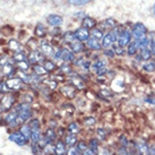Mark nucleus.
Returning a JSON list of instances; mask_svg holds the SVG:
<instances>
[{
    "label": "nucleus",
    "mask_w": 155,
    "mask_h": 155,
    "mask_svg": "<svg viewBox=\"0 0 155 155\" xmlns=\"http://www.w3.org/2000/svg\"><path fill=\"white\" fill-rule=\"evenodd\" d=\"M15 111L17 112V126L18 125H22L24 124L25 121L28 120V118L31 117L32 114V112H31V107L28 103H21L18 104L16 109H15Z\"/></svg>",
    "instance_id": "obj_1"
},
{
    "label": "nucleus",
    "mask_w": 155,
    "mask_h": 155,
    "mask_svg": "<svg viewBox=\"0 0 155 155\" xmlns=\"http://www.w3.org/2000/svg\"><path fill=\"white\" fill-rule=\"evenodd\" d=\"M116 33L118 35V45H120V47L125 48V47H128V44L133 41L131 39V32L129 30H127V28H117Z\"/></svg>",
    "instance_id": "obj_2"
},
{
    "label": "nucleus",
    "mask_w": 155,
    "mask_h": 155,
    "mask_svg": "<svg viewBox=\"0 0 155 155\" xmlns=\"http://www.w3.org/2000/svg\"><path fill=\"white\" fill-rule=\"evenodd\" d=\"M53 58L56 60H62L65 62H69V61H74L75 56H74V52L68 50V49H58L53 53Z\"/></svg>",
    "instance_id": "obj_3"
},
{
    "label": "nucleus",
    "mask_w": 155,
    "mask_h": 155,
    "mask_svg": "<svg viewBox=\"0 0 155 155\" xmlns=\"http://www.w3.org/2000/svg\"><path fill=\"white\" fill-rule=\"evenodd\" d=\"M130 32H131V39H133V41H137V40H140V39H143V38L147 36L146 27H145L144 24H142V23L135 24L133 27V30L130 31Z\"/></svg>",
    "instance_id": "obj_4"
},
{
    "label": "nucleus",
    "mask_w": 155,
    "mask_h": 155,
    "mask_svg": "<svg viewBox=\"0 0 155 155\" xmlns=\"http://www.w3.org/2000/svg\"><path fill=\"white\" fill-rule=\"evenodd\" d=\"M31 140L33 143H39L41 139V129L38 119H33L31 122Z\"/></svg>",
    "instance_id": "obj_5"
},
{
    "label": "nucleus",
    "mask_w": 155,
    "mask_h": 155,
    "mask_svg": "<svg viewBox=\"0 0 155 155\" xmlns=\"http://www.w3.org/2000/svg\"><path fill=\"white\" fill-rule=\"evenodd\" d=\"M118 41V35H117L116 31H111L109 32L108 34H105L102 39V47L105 48V49H109V48L113 45Z\"/></svg>",
    "instance_id": "obj_6"
},
{
    "label": "nucleus",
    "mask_w": 155,
    "mask_h": 155,
    "mask_svg": "<svg viewBox=\"0 0 155 155\" xmlns=\"http://www.w3.org/2000/svg\"><path fill=\"white\" fill-rule=\"evenodd\" d=\"M75 36H76V39L78 41L85 42V41H87L91 38V33L90 31H88V28L82 26V27H79V28H77V30L75 31Z\"/></svg>",
    "instance_id": "obj_7"
},
{
    "label": "nucleus",
    "mask_w": 155,
    "mask_h": 155,
    "mask_svg": "<svg viewBox=\"0 0 155 155\" xmlns=\"http://www.w3.org/2000/svg\"><path fill=\"white\" fill-rule=\"evenodd\" d=\"M9 139L12 142L16 143L19 146H24L26 143H27V139L23 136V134L21 131H14V133H12L9 135Z\"/></svg>",
    "instance_id": "obj_8"
},
{
    "label": "nucleus",
    "mask_w": 155,
    "mask_h": 155,
    "mask_svg": "<svg viewBox=\"0 0 155 155\" xmlns=\"http://www.w3.org/2000/svg\"><path fill=\"white\" fill-rule=\"evenodd\" d=\"M6 84L10 91H18L22 88L23 79L21 77L17 78H10L8 81H6Z\"/></svg>",
    "instance_id": "obj_9"
},
{
    "label": "nucleus",
    "mask_w": 155,
    "mask_h": 155,
    "mask_svg": "<svg viewBox=\"0 0 155 155\" xmlns=\"http://www.w3.org/2000/svg\"><path fill=\"white\" fill-rule=\"evenodd\" d=\"M14 103H15V97L10 94H6L4 97L1 99V101H0V105H1V108L4 109V110L12 109Z\"/></svg>",
    "instance_id": "obj_10"
},
{
    "label": "nucleus",
    "mask_w": 155,
    "mask_h": 155,
    "mask_svg": "<svg viewBox=\"0 0 155 155\" xmlns=\"http://www.w3.org/2000/svg\"><path fill=\"white\" fill-rule=\"evenodd\" d=\"M56 136H57V134L52 127L48 128V129L45 130V134H44V136H43V146L53 143V140L56 139Z\"/></svg>",
    "instance_id": "obj_11"
},
{
    "label": "nucleus",
    "mask_w": 155,
    "mask_h": 155,
    "mask_svg": "<svg viewBox=\"0 0 155 155\" xmlns=\"http://www.w3.org/2000/svg\"><path fill=\"white\" fill-rule=\"evenodd\" d=\"M43 61H44L43 53L39 52L38 50L32 51L28 54V62H31V64H40V62H43Z\"/></svg>",
    "instance_id": "obj_12"
},
{
    "label": "nucleus",
    "mask_w": 155,
    "mask_h": 155,
    "mask_svg": "<svg viewBox=\"0 0 155 155\" xmlns=\"http://www.w3.org/2000/svg\"><path fill=\"white\" fill-rule=\"evenodd\" d=\"M40 48H41V51L43 53L44 56H53V48L50 43H49V41L48 40H42V42L40 43Z\"/></svg>",
    "instance_id": "obj_13"
},
{
    "label": "nucleus",
    "mask_w": 155,
    "mask_h": 155,
    "mask_svg": "<svg viewBox=\"0 0 155 155\" xmlns=\"http://www.w3.org/2000/svg\"><path fill=\"white\" fill-rule=\"evenodd\" d=\"M60 91L61 93L68 99H74L75 95H76V87L73 86V85H65V86L61 87Z\"/></svg>",
    "instance_id": "obj_14"
},
{
    "label": "nucleus",
    "mask_w": 155,
    "mask_h": 155,
    "mask_svg": "<svg viewBox=\"0 0 155 155\" xmlns=\"http://www.w3.org/2000/svg\"><path fill=\"white\" fill-rule=\"evenodd\" d=\"M47 22L49 25L51 26H60L64 22V19L61 16L59 15H56V14H52V15H49L47 18Z\"/></svg>",
    "instance_id": "obj_15"
},
{
    "label": "nucleus",
    "mask_w": 155,
    "mask_h": 155,
    "mask_svg": "<svg viewBox=\"0 0 155 155\" xmlns=\"http://www.w3.org/2000/svg\"><path fill=\"white\" fill-rule=\"evenodd\" d=\"M86 42H87V47L90 48V49H92V50H95V51L101 50V48H102V45H101V43H100V40L95 39V38H93V36H91Z\"/></svg>",
    "instance_id": "obj_16"
},
{
    "label": "nucleus",
    "mask_w": 155,
    "mask_h": 155,
    "mask_svg": "<svg viewBox=\"0 0 155 155\" xmlns=\"http://www.w3.org/2000/svg\"><path fill=\"white\" fill-rule=\"evenodd\" d=\"M66 154V143L64 140H58L54 145V155Z\"/></svg>",
    "instance_id": "obj_17"
},
{
    "label": "nucleus",
    "mask_w": 155,
    "mask_h": 155,
    "mask_svg": "<svg viewBox=\"0 0 155 155\" xmlns=\"http://www.w3.org/2000/svg\"><path fill=\"white\" fill-rule=\"evenodd\" d=\"M5 120H6V122H7L9 126H12V127L17 126V122H16V120H17V112L15 111V110H14V111H12L9 114H7V116H6Z\"/></svg>",
    "instance_id": "obj_18"
},
{
    "label": "nucleus",
    "mask_w": 155,
    "mask_h": 155,
    "mask_svg": "<svg viewBox=\"0 0 155 155\" xmlns=\"http://www.w3.org/2000/svg\"><path fill=\"white\" fill-rule=\"evenodd\" d=\"M69 47H70V49H71V51L74 53H79V52H82L84 50V44H83V42L78 41V40L69 43Z\"/></svg>",
    "instance_id": "obj_19"
},
{
    "label": "nucleus",
    "mask_w": 155,
    "mask_h": 155,
    "mask_svg": "<svg viewBox=\"0 0 155 155\" xmlns=\"http://www.w3.org/2000/svg\"><path fill=\"white\" fill-rule=\"evenodd\" d=\"M136 147H137L139 154H142V155H148L150 154V148H148V146H147V144L145 142L138 143L137 145H136Z\"/></svg>",
    "instance_id": "obj_20"
},
{
    "label": "nucleus",
    "mask_w": 155,
    "mask_h": 155,
    "mask_svg": "<svg viewBox=\"0 0 155 155\" xmlns=\"http://www.w3.org/2000/svg\"><path fill=\"white\" fill-rule=\"evenodd\" d=\"M65 143L69 147H74V145H76V143H77V136L75 134H70L68 136H66Z\"/></svg>",
    "instance_id": "obj_21"
},
{
    "label": "nucleus",
    "mask_w": 155,
    "mask_h": 155,
    "mask_svg": "<svg viewBox=\"0 0 155 155\" xmlns=\"http://www.w3.org/2000/svg\"><path fill=\"white\" fill-rule=\"evenodd\" d=\"M95 25H96V22H95L94 18L92 17H85L83 19V26L86 27V28H94Z\"/></svg>",
    "instance_id": "obj_22"
},
{
    "label": "nucleus",
    "mask_w": 155,
    "mask_h": 155,
    "mask_svg": "<svg viewBox=\"0 0 155 155\" xmlns=\"http://www.w3.org/2000/svg\"><path fill=\"white\" fill-rule=\"evenodd\" d=\"M45 34H47V28L42 24H38L35 27V35L38 38H44Z\"/></svg>",
    "instance_id": "obj_23"
},
{
    "label": "nucleus",
    "mask_w": 155,
    "mask_h": 155,
    "mask_svg": "<svg viewBox=\"0 0 155 155\" xmlns=\"http://www.w3.org/2000/svg\"><path fill=\"white\" fill-rule=\"evenodd\" d=\"M101 25L103 26V28H113V27H116L117 22L113 18H107L101 23Z\"/></svg>",
    "instance_id": "obj_24"
},
{
    "label": "nucleus",
    "mask_w": 155,
    "mask_h": 155,
    "mask_svg": "<svg viewBox=\"0 0 155 155\" xmlns=\"http://www.w3.org/2000/svg\"><path fill=\"white\" fill-rule=\"evenodd\" d=\"M1 68H2V73H4V75H6V76H12V75L14 74V71H15L13 65H10L9 62H7L6 65H4Z\"/></svg>",
    "instance_id": "obj_25"
},
{
    "label": "nucleus",
    "mask_w": 155,
    "mask_h": 155,
    "mask_svg": "<svg viewBox=\"0 0 155 155\" xmlns=\"http://www.w3.org/2000/svg\"><path fill=\"white\" fill-rule=\"evenodd\" d=\"M137 50H138V47L136 45V43L131 41L129 44H128V48H127V54L128 56H134V54H136L137 53Z\"/></svg>",
    "instance_id": "obj_26"
},
{
    "label": "nucleus",
    "mask_w": 155,
    "mask_h": 155,
    "mask_svg": "<svg viewBox=\"0 0 155 155\" xmlns=\"http://www.w3.org/2000/svg\"><path fill=\"white\" fill-rule=\"evenodd\" d=\"M19 131L23 134V136L27 139V142H28V139H31V126H26V125H23L21 127V129Z\"/></svg>",
    "instance_id": "obj_27"
},
{
    "label": "nucleus",
    "mask_w": 155,
    "mask_h": 155,
    "mask_svg": "<svg viewBox=\"0 0 155 155\" xmlns=\"http://www.w3.org/2000/svg\"><path fill=\"white\" fill-rule=\"evenodd\" d=\"M9 49L13 50V51L18 52L22 49V44L19 43L18 41H16V40H10L9 41Z\"/></svg>",
    "instance_id": "obj_28"
},
{
    "label": "nucleus",
    "mask_w": 155,
    "mask_h": 155,
    "mask_svg": "<svg viewBox=\"0 0 155 155\" xmlns=\"http://www.w3.org/2000/svg\"><path fill=\"white\" fill-rule=\"evenodd\" d=\"M140 51V56H139V59H144V60H148L150 58L152 57V52L151 49L147 48V49H142L139 50Z\"/></svg>",
    "instance_id": "obj_29"
},
{
    "label": "nucleus",
    "mask_w": 155,
    "mask_h": 155,
    "mask_svg": "<svg viewBox=\"0 0 155 155\" xmlns=\"http://www.w3.org/2000/svg\"><path fill=\"white\" fill-rule=\"evenodd\" d=\"M91 35H92L93 38H95V39H97V40L103 39V36H104L102 30H101V28H96V27L92 28V31H91Z\"/></svg>",
    "instance_id": "obj_30"
},
{
    "label": "nucleus",
    "mask_w": 155,
    "mask_h": 155,
    "mask_svg": "<svg viewBox=\"0 0 155 155\" xmlns=\"http://www.w3.org/2000/svg\"><path fill=\"white\" fill-rule=\"evenodd\" d=\"M64 40H65L67 43H71L74 41H76V36H75V33L74 32H66L65 34H64Z\"/></svg>",
    "instance_id": "obj_31"
},
{
    "label": "nucleus",
    "mask_w": 155,
    "mask_h": 155,
    "mask_svg": "<svg viewBox=\"0 0 155 155\" xmlns=\"http://www.w3.org/2000/svg\"><path fill=\"white\" fill-rule=\"evenodd\" d=\"M143 69H144L146 73H153L155 70V62H153V61L145 62V64L143 65Z\"/></svg>",
    "instance_id": "obj_32"
},
{
    "label": "nucleus",
    "mask_w": 155,
    "mask_h": 155,
    "mask_svg": "<svg viewBox=\"0 0 155 155\" xmlns=\"http://www.w3.org/2000/svg\"><path fill=\"white\" fill-rule=\"evenodd\" d=\"M33 69H34V71H35L36 75H45V74L49 73L47 69L44 68L43 66L39 65V64H35L34 67H33Z\"/></svg>",
    "instance_id": "obj_33"
},
{
    "label": "nucleus",
    "mask_w": 155,
    "mask_h": 155,
    "mask_svg": "<svg viewBox=\"0 0 155 155\" xmlns=\"http://www.w3.org/2000/svg\"><path fill=\"white\" fill-rule=\"evenodd\" d=\"M68 131L70 134H78L79 131H81V128L78 127V125L76 124V122H71L70 125L68 126Z\"/></svg>",
    "instance_id": "obj_34"
},
{
    "label": "nucleus",
    "mask_w": 155,
    "mask_h": 155,
    "mask_svg": "<svg viewBox=\"0 0 155 155\" xmlns=\"http://www.w3.org/2000/svg\"><path fill=\"white\" fill-rule=\"evenodd\" d=\"M43 67L47 69L48 71H53L56 69V64H53L50 60H44L43 61Z\"/></svg>",
    "instance_id": "obj_35"
},
{
    "label": "nucleus",
    "mask_w": 155,
    "mask_h": 155,
    "mask_svg": "<svg viewBox=\"0 0 155 155\" xmlns=\"http://www.w3.org/2000/svg\"><path fill=\"white\" fill-rule=\"evenodd\" d=\"M32 151L35 155H41L42 154V148H41V145H39L38 143H33L32 145Z\"/></svg>",
    "instance_id": "obj_36"
},
{
    "label": "nucleus",
    "mask_w": 155,
    "mask_h": 155,
    "mask_svg": "<svg viewBox=\"0 0 155 155\" xmlns=\"http://www.w3.org/2000/svg\"><path fill=\"white\" fill-rule=\"evenodd\" d=\"M92 0H68V2L74 6H82V5H86L87 2H90Z\"/></svg>",
    "instance_id": "obj_37"
},
{
    "label": "nucleus",
    "mask_w": 155,
    "mask_h": 155,
    "mask_svg": "<svg viewBox=\"0 0 155 155\" xmlns=\"http://www.w3.org/2000/svg\"><path fill=\"white\" fill-rule=\"evenodd\" d=\"M13 59H14V60H16L17 62H19V61L25 60L26 57H25V54H24L23 52H16V53L13 56Z\"/></svg>",
    "instance_id": "obj_38"
},
{
    "label": "nucleus",
    "mask_w": 155,
    "mask_h": 155,
    "mask_svg": "<svg viewBox=\"0 0 155 155\" xmlns=\"http://www.w3.org/2000/svg\"><path fill=\"white\" fill-rule=\"evenodd\" d=\"M17 64H18V67H19L21 70H27V69L30 68V64H28V61H26V60L19 61V62H17Z\"/></svg>",
    "instance_id": "obj_39"
},
{
    "label": "nucleus",
    "mask_w": 155,
    "mask_h": 155,
    "mask_svg": "<svg viewBox=\"0 0 155 155\" xmlns=\"http://www.w3.org/2000/svg\"><path fill=\"white\" fill-rule=\"evenodd\" d=\"M61 71L62 73H66V74H71L73 73V70H71V67L68 65V64H62L60 67Z\"/></svg>",
    "instance_id": "obj_40"
},
{
    "label": "nucleus",
    "mask_w": 155,
    "mask_h": 155,
    "mask_svg": "<svg viewBox=\"0 0 155 155\" xmlns=\"http://www.w3.org/2000/svg\"><path fill=\"white\" fill-rule=\"evenodd\" d=\"M90 148H92L93 151H97L99 150V140L97 139H92L90 142Z\"/></svg>",
    "instance_id": "obj_41"
},
{
    "label": "nucleus",
    "mask_w": 155,
    "mask_h": 155,
    "mask_svg": "<svg viewBox=\"0 0 155 155\" xmlns=\"http://www.w3.org/2000/svg\"><path fill=\"white\" fill-rule=\"evenodd\" d=\"M71 81H73V84H75V85H76L78 88H83V87H84V83L82 82V79H81V78L74 77Z\"/></svg>",
    "instance_id": "obj_42"
},
{
    "label": "nucleus",
    "mask_w": 155,
    "mask_h": 155,
    "mask_svg": "<svg viewBox=\"0 0 155 155\" xmlns=\"http://www.w3.org/2000/svg\"><path fill=\"white\" fill-rule=\"evenodd\" d=\"M97 136H99V139L103 140V139L107 138V131H105L103 128H99V129H97Z\"/></svg>",
    "instance_id": "obj_43"
},
{
    "label": "nucleus",
    "mask_w": 155,
    "mask_h": 155,
    "mask_svg": "<svg viewBox=\"0 0 155 155\" xmlns=\"http://www.w3.org/2000/svg\"><path fill=\"white\" fill-rule=\"evenodd\" d=\"M95 122H96V120H95L94 117H88V118H86V119L84 120V125L92 126V125H95Z\"/></svg>",
    "instance_id": "obj_44"
},
{
    "label": "nucleus",
    "mask_w": 155,
    "mask_h": 155,
    "mask_svg": "<svg viewBox=\"0 0 155 155\" xmlns=\"http://www.w3.org/2000/svg\"><path fill=\"white\" fill-rule=\"evenodd\" d=\"M8 92H10V90L8 88L6 82L0 83V93H8Z\"/></svg>",
    "instance_id": "obj_45"
},
{
    "label": "nucleus",
    "mask_w": 155,
    "mask_h": 155,
    "mask_svg": "<svg viewBox=\"0 0 155 155\" xmlns=\"http://www.w3.org/2000/svg\"><path fill=\"white\" fill-rule=\"evenodd\" d=\"M94 67L96 68V70L100 68H103V67H107V62L104 60H97L96 62L94 64Z\"/></svg>",
    "instance_id": "obj_46"
},
{
    "label": "nucleus",
    "mask_w": 155,
    "mask_h": 155,
    "mask_svg": "<svg viewBox=\"0 0 155 155\" xmlns=\"http://www.w3.org/2000/svg\"><path fill=\"white\" fill-rule=\"evenodd\" d=\"M114 53L116 54H119V56H122L124 53H125V50H124V48L120 47V45H117V47H114Z\"/></svg>",
    "instance_id": "obj_47"
},
{
    "label": "nucleus",
    "mask_w": 155,
    "mask_h": 155,
    "mask_svg": "<svg viewBox=\"0 0 155 155\" xmlns=\"http://www.w3.org/2000/svg\"><path fill=\"white\" fill-rule=\"evenodd\" d=\"M87 148V145L85 144L84 142H79L78 143V145H77V150L79 152H84L85 150Z\"/></svg>",
    "instance_id": "obj_48"
},
{
    "label": "nucleus",
    "mask_w": 155,
    "mask_h": 155,
    "mask_svg": "<svg viewBox=\"0 0 155 155\" xmlns=\"http://www.w3.org/2000/svg\"><path fill=\"white\" fill-rule=\"evenodd\" d=\"M67 155H79V151L75 147H70V150L68 151Z\"/></svg>",
    "instance_id": "obj_49"
},
{
    "label": "nucleus",
    "mask_w": 155,
    "mask_h": 155,
    "mask_svg": "<svg viewBox=\"0 0 155 155\" xmlns=\"http://www.w3.org/2000/svg\"><path fill=\"white\" fill-rule=\"evenodd\" d=\"M111 151H109L108 148H101L99 151V155H111Z\"/></svg>",
    "instance_id": "obj_50"
},
{
    "label": "nucleus",
    "mask_w": 155,
    "mask_h": 155,
    "mask_svg": "<svg viewBox=\"0 0 155 155\" xmlns=\"http://www.w3.org/2000/svg\"><path fill=\"white\" fill-rule=\"evenodd\" d=\"M82 155H96V152L93 151L92 148H86L85 151L83 152V154Z\"/></svg>",
    "instance_id": "obj_51"
},
{
    "label": "nucleus",
    "mask_w": 155,
    "mask_h": 155,
    "mask_svg": "<svg viewBox=\"0 0 155 155\" xmlns=\"http://www.w3.org/2000/svg\"><path fill=\"white\" fill-rule=\"evenodd\" d=\"M96 73H97V75L99 76H102V75H104V74L108 73V68L107 67H103V68H100L96 70Z\"/></svg>",
    "instance_id": "obj_52"
},
{
    "label": "nucleus",
    "mask_w": 155,
    "mask_h": 155,
    "mask_svg": "<svg viewBox=\"0 0 155 155\" xmlns=\"http://www.w3.org/2000/svg\"><path fill=\"white\" fill-rule=\"evenodd\" d=\"M104 54H105V56H107V57H110V58H113V57H114V54H116V53H114V51H113V50H110V49H107V50L104 51Z\"/></svg>",
    "instance_id": "obj_53"
},
{
    "label": "nucleus",
    "mask_w": 155,
    "mask_h": 155,
    "mask_svg": "<svg viewBox=\"0 0 155 155\" xmlns=\"http://www.w3.org/2000/svg\"><path fill=\"white\" fill-rule=\"evenodd\" d=\"M84 64H86V62L84 61V59H83V58H79V59H77V60L74 61V65H75V66H83Z\"/></svg>",
    "instance_id": "obj_54"
},
{
    "label": "nucleus",
    "mask_w": 155,
    "mask_h": 155,
    "mask_svg": "<svg viewBox=\"0 0 155 155\" xmlns=\"http://www.w3.org/2000/svg\"><path fill=\"white\" fill-rule=\"evenodd\" d=\"M150 49H151L152 56H155V39L151 41V45H150Z\"/></svg>",
    "instance_id": "obj_55"
},
{
    "label": "nucleus",
    "mask_w": 155,
    "mask_h": 155,
    "mask_svg": "<svg viewBox=\"0 0 155 155\" xmlns=\"http://www.w3.org/2000/svg\"><path fill=\"white\" fill-rule=\"evenodd\" d=\"M145 102L151 103V104H155V97H146V99H145Z\"/></svg>",
    "instance_id": "obj_56"
},
{
    "label": "nucleus",
    "mask_w": 155,
    "mask_h": 155,
    "mask_svg": "<svg viewBox=\"0 0 155 155\" xmlns=\"http://www.w3.org/2000/svg\"><path fill=\"white\" fill-rule=\"evenodd\" d=\"M150 154H151V155H155V145L151 146V148H150Z\"/></svg>",
    "instance_id": "obj_57"
},
{
    "label": "nucleus",
    "mask_w": 155,
    "mask_h": 155,
    "mask_svg": "<svg viewBox=\"0 0 155 155\" xmlns=\"http://www.w3.org/2000/svg\"><path fill=\"white\" fill-rule=\"evenodd\" d=\"M153 13H154V15H155V4H154V6H153Z\"/></svg>",
    "instance_id": "obj_58"
},
{
    "label": "nucleus",
    "mask_w": 155,
    "mask_h": 155,
    "mask_svg": "<svg viewBox=\"0 0 155 155\" xmlns=\"http://www.w3.org/2000/svg\"><path fill=\"white\" fill-rule=\"evenodd\" d=\"M1 109L2 108H1V105H0V114H1Z\"/></svg>",
    "instance_id": "obj_59"
},
{
    "label": "nucleus",
    "mask_w": 155,
    "mask_h": 155,
    "mask_svg": "<svg viewBox=\"0 0 155 155\" xmlns=\"http://www.w3.org/2000/svg\"><path fill=\"white\" fill-rule=\"evenodd\" d=\"M148 155H151V154H148Z\"/></svg>",
    "instance_id": "obj_60"
}]
</instances>
